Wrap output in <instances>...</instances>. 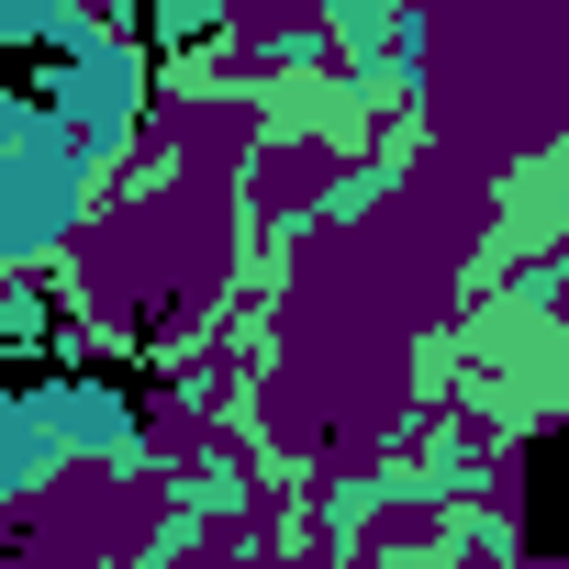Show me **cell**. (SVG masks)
Here are the masks:
<instances>
[{"mask_svg":"<svg viewBox=\"0 0 569 569\" xmlns=\"http://www.w3.org/2000/svg\"><path fill=\"white\" fill-rule=\"evenodd\" d=\"M525 547H569V425L558 436H536V458H525Z\"/></svg>","mask_w":569,"mask_h":569,"instance_id":"1","label":"cell"}]
</instances>
